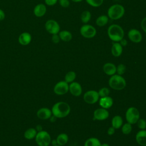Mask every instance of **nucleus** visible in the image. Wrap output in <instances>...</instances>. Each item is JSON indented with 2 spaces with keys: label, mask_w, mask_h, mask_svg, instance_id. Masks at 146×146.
<instances>
[{
  "label": "nucleus",
  "mask_w": 146,
  "mask_h": 146,
  "mask_svg": "<svg viewBox=\"0 0 146 146\" xmlns=\"http://www.w3.org/2000/svg\"><path fill=\"white\" fill-rule=\"evenodd\" d=\"M101 144L98 138L90 137L86 140L84 146H101Z\"/></svg>",
  "instance_id": "26"
},
{
  "label": "nucleus",
  "mask_w": 146,
  "mask_h": 146,
  "mask_svg": "<svg viewBox=\"0 0 146 146\" xmlns=\"http://www.w3.org/2000/svg\"><path fill=\"white\" fill-rule=\"evenodd\" d=\"M108 19H109V18L108 17L107 15H101L96 18L95 21V23L98 26L103 27L107 24L108 22Z\"/></svg>",
  "instance_id": "25"
},
{
  "label": "nucleus",
  "mask_w": 146,
  "mask_h": 146,
  "mask_svg": "<svg viewBox=\"0 0 146 146\" xmlns=\"http://www.w3.org/2000/svg\"><path fill=\"white\" fill-rule=\"evenodd\" d=\"M51 110L52 115L56 118H63L69 115L71 107L65 102H58L52 106Z\"/></svg>",
  "instance_id": "1"
},
{
  "label": "nucleus",
  "mask_w": 146,
  "mask_h": 146,
  "mask_svg": "<svg viewBox=\"0 0 146 146\" xmlns=\"http://www.w3.org/2000/svg\"><path fill=\"white\" fill-rule=\"evenodd\" d=\"M58 2V0H44L45 5L48 6H54Z\"/></svg>",
  "instance_id": "36"
},
{
  "label": "nucleus",
  "mask_w": 146,
  "mask_h": 146,
  "mask_svg": "<svg viewBox=\"0 0 146 146\" xmlns=\"http://www.w3.org/2000/svg\"><path fill=\"white\" fill-rule=\"evenodd\" d=\"M125 119L127 121L131 124H136L140 119L139 110L134 107H129L125 112Z\"/></svg>",
  "instance_id": "6"
},
{
  "label": "nucleus",
  "mask_w": 146,
  "mask_h": 146,
  "mask_svg": "<svg viewBox=\"0 0 146 146\" xmlns=\"http://www.w3.org/2000/svg\"><path fill=\"white\" fill-rule=\"evenodd\" d=\"M35 140L38 146H48L51 144V137L48 132L42 130L37 132Z\"/></svg>",
  "instance_id": "5"
},
{
  "label": "nucleus",
  "mask_w": 146,
  "mask_h": 146,
  "mask_svg": "<svg viewBox=\"0 0 146 146\" xmlns=\"http://www.w3.org/2000/svg\"><path fill=\"white\" fill-rule=\"evenodd\" d=\"M5 18V13L3 10L0 9V21H3Z\"/></svg>",
  "instance_id": "39"
},
{
  "label": "nucleus",
  "mask_w": 146,
  "mask_h": 146,
  "mask_svg": "<svg viewBox=\"0 0 146 146\" xmlns=\"http://www.w3.org/2000/svg\"><path fill=\"white\" fill-rule=\"evenodd\" d=\"M69 91V84L64 80L60 81L55 84L54 92L58 95H63Z\"/></svg>",
  "instance_id": "10"
},
{
  "label": "nucleus",
  "mask_w": 146,
  "mask_h": 146,
  "mask_svg": "<svg viewBox=\"0 0 146 146\" xmlns=\"http://www.w3.org/2000/svg\"><path fill=\"white\" fill-rule=\"evenodd\" d=\"M71 1H72V2H76V3H78V2H82L83 0H71Z\"/></svg>",
  "instance_id": "42"
},
{
  "label": "nucleus",
  "mask_w": 146,
  "mask_h": 146,
  "mask_svg": "<svg viewBox=\"0 0 146 146\" xmlns=\"http://www.w3.org/2000/svg\"><path fill=\"white\" fill-rule=\"evenodd\" d=\"M86 2L91 6L94 7H98L102 6L104 0H85Z\"/></svg>",
  "instance_id": "30"
},
{
  "label": "nucleus",
  "mask_w": 146,
  "mask_h": 146,
  "mask_svg": "<svg viewBox=\"0 0 146 146\" xmlns=\"http://www.w3.org/2000/svg\"><path fill=\"white\" fill-rule=\"evenodd\" d=\"M140 26L143 31L146 34V17L141 20Z\"/></svg>",
  "instance_id": "37"
},
{
  "label": "nucleus",
  "mask_w": 146,
  "mask_h": 146,
  "mask_svg": "<svg viewBox=\"0 0 146 146\" xmlns=\"http://www.w3.org/2000/svg\"><path fill=\"white\" fill-rule=\"evenodd\" d=\"M123 119L120 115H115L112 119V126L115 129H119L121 128L123 125Z\"/></svg>",
  "instance_id": "23"
},
{
  "label": "nucleus",
  "mask_w": 146,
  "mask_h": 146,
  "mask_svg": "<svg viewBox=\"0 0 146 146\" xmlns=\"http://www.w3.org/2000/svg\"><path fill=\"white\" fill-rule=\"evenodd\" d=\"M132 130V124L129 123H126L122 125L121 126V131L124 135L129 134Z\"/></svg>",
  "instance_id": "29"
},
{
  "label": "nucleus",
  "mask_w": 146,
  "mask_h": 146,
  "mask_svg": "<svg viewBox=\"0 0 146 146\" xmlns=\"http://www.w3.org/2000/svg\"><path fill=\"white\" fill-rule=\"evenodd\" d=\"M51 144H52V145H58L57 144V141L56 139H54V140H51Z\"/></svg>",
  "instance_id": "41"
},
{
  "label": "nucleus",
  "mask_w": 146,
  "mask_h": 146,
  "mask_svg": "<svg viewBox=\"0 0 146 146\" xmlns=\"http://www.w3.org/2000/svg\"><path fill=\"white\" fill-rule=\"evenodd\" d=\"M107 35L113 42H119L124 36V31L121 26L117 24L111 25L107 29Z\"/></svg>",
  "instance_id": "2"
},
{
  "label": "nucleus",
  "mask_w": 146,
  "mask_h": 146,
  "mask_svg": "<svg viewBox=\"0 0 146 146\" xmlns=\"http://www.w3.org/2000/svg\"><path fill=\"white\" fill-rule=\"evenodd\" d=\"M91 18V14L88 10L83 11L80 14V20L84 24L88 23Z\"/></svg>",
  "instance_id": "27"
},
{
  "label": "nucleus",
  "mask_w": 146,
  "mask_h": 146,
  "mask_svg": "<svg viewBox=\"0 0 146 146\" xmlns=\"http://www.w3.org/2000/svg\"><path fill=\"white\" fill-rule=\"evenodd\" d=\"M103 70L106 75L109 76H112L113 75L116 74V67L113 63L107 62L103 65Z\"/></svg>",
  "instance_id": "18"
},
{
  "label": "nucleus",
  "mask_w": 146,
  "mask_h": 146,
  "mask_svg": "<svg viewBox=\"0 0 146 146\" xmlns=\"http://www.w3.org/2000/svg\"><path fill=\"white\" fill-rule=\"evenodd\" d=\"M137 143L141 146H146V130L141 129L138 131L135 136Z\"/></svg>",
  "instance_id": "19"
},
{
  "label": "nucleus",
  "mask_w": 146,
  "mask_h": 146,
  "mask_svg": "<svg viewBox=\"0 0 146 146\" xmlns=\"http://www.w3.org/2000/svg\"><path fill=\"white\" fill-rule=\"evenodd\" d=\"M69 91L74 96H79L82 93V88L80 83L73 82L69 84Z\"/></svg>",
  "instance_id": "14"
},
{
  "label": "nucleus",
  "mask_w": 146,
  "mask_h": 146,
  "mask_svg": "<svg viewBox=\"0 0 146 146\" xmlns=\"http://www.w3.org/2000/svg\"><path fill=\"white\" fill-rule=\"evenodd\" d=\"M108 84L110 87L114 90H122L126 86V81L125 79L121 76L117 74H115L111 76Z\"/></svg>",
  "instance_id": "4"
},
{
  "label": "nucleus",
  "mask_w": 146,
  "mask_h": 146,
  "mask_svg": "<svg viewBox=\"0 0 146 146\" xmlns=\"http://www.w3.org/2000/svg\"><path fill=\"white\" fill-rule=\"evenodd\" d=\"M101 146H110V145L107 143H103L101 144Z\"/></svg>",
  "instance_id": "43"
},
{
  "label": "nucleus",
  "mask_w": 146,
  "mask_h": 146,
  "mask_svg": "<svg viewBox=\"0 0 146 146\" xmlns=\"http://www.w3.org/2000/svg\"><path fill=\"white\" fill-rule=\"evenodd\" d=\"M56 140L58 145L63 146L67 143L68 141V136L65 133H61L58 135Z\"/></svg>",
  "instance_id": "24"
},
{
  "label": "nucleus",
  "mask_w": 146,
  "mask_h": 146,
  "mask_svg": "<svg viewBox=\"0 0 146 146\" xmlns=\"http://www.w3.org/2000/svg\"><path fill=\"white\" fill-rule=\"evenodd\" d=\"M115 129H115V128H113L112 126L109 127L108 129V130H107V133H108V135H110V136L113 135L115 133Z\"/></svg>",
  "instance_id": "38"
},
{
  "label": "nucleus",
  "mask_w": 146,
  "mask_h": 146,
  "mask_svg": "<svg viewBox=\"0 0 146 146\" xmlns=\"http://www.w3.org/2000/svg\"><path fill=\"white\" fill-rule=\"evenodd\" d=\"M58 35L60 37V40L65 42L71 41L72 38V34H71V33L66 30L60 31L58 33Z\"/></svg>",
  "instance_id": "21"
},
{
  "label": "nucleus",
  "mask_w": 146,
  "mask_h": 146,
  "mask_svg": "<svg viewBox=\"0 0 146 146\" xmlns=\"http://www.w3.org/2000/svg\"><path fill=\"white\" fill-rule=\"evenodd\" d=\"M52 146H60L59 145H52Z\"/></svg>",
  "instance_id": "44"
},
{
  "label": "nucleus",
  "mask_w": 146,
  "mask_h": 146,
  "mask_svg": "<svg viewBox=\"0 0 146 146\" xmlns=\"http://www.w3.org/2000/svg\"><path fill=\"white\" fill-rule=\"evenodd\" d=\"M32 40L31 35L26 31L22 33L18 36V42L22 46L29 44Z\"/></svg>",
  "instance_id": "16"
},
{
  "label": "nucleus",
  "mask_w": 146,
  "mask_h": 146,
  "mask_svg": "<svg viewBox=\"0 0 146 146\" xmlns=\"http://www.w3.org/2000/svg\"><path fill=\"white\" fill-rule=\"evenodd\" d=\"M58 2L60 6L64 8L68 7L70 4V2L69 0H58Z\"/></svg>",
  "instance_id": "34"
},
{
  "label": "nucleus",
  "mask_w": 146,
  "mask_h": 146,
  "mask_svg": "<svg viewBox=\"0 0 146 146\" xmlns=\"http://www.w3.org/2000/svg\"><path fill=\"white\" fill-rule=\"evenodd\" d=\"M98 94L100 98L107 96H109L110 94V90L107 87H103L99 90Z\"/></svg>",
  "instance_id": "31"
},
{
  "label": "nucleus",
  "mask_w": 146,
  "mask_h": 146,
  "mask_svg": "<svg viewBox=\"0 0 146 146\" xmlns=\"http://www.w3.org/2000/svg\"><path fill=\"white\" fill-rule=\"evenodd\" d=\"M44 27L46 30L51 35L58 34L60 31L59 24L57 21L54 19L47 20L45 23Z\"/></svg>",
  "instance_id": "9"
},
{
  "label": "nucleus",
  "mask_w": 146,
  "mask_h": 146,
  "mask_svg": "<svg viewBox=\"0 0 146 146\" xmlns=\"http://www.w3.org/2000/svg\"><path fill=\"white\" fill-rule=\"evenodd\" d=\"M51 40L54 43H55V44L58 43L60 40V37H59L58 34H55L52 35Z\"/></svg>",
  "instance_id": "35"
},
{
  "label": "nucleus",
  "mask_w": 146,
  "mask_h": 146,
  "mask_svg": "<svg viewBox=\"0 0 146 146\" xmlns=\"http://www.w3.org/2000/svg\"><path fill=\"white\" fill-rule=\"evenodd\" d=\"M126 71V66L123 63H120L117 65L116 67V73L117 75H123Z\"/></svg>",
  "instance_id": "32"
},
{
  "label": "nucleus",
  "mask_w": 146,
  "mask_h": 146,
  "mask_svg": "<svg viewBox=\"0 0 146 146\" xmlns=\"http://www.w3.org/2000/svg\"><path fill=\"white\" fill-rule=\"evenodd\" d=\"M137 127L140 129H145L146 128V120L144 119H139L137 123Z\"/></svg>",
  "instance_id": "33"
},
{
  "label": "nucleus",
  "mask_w": 146,
  "mask_h": 146,
  "mask_svg": "<svg viewBox=\"0 0 146 146\" xmlns=\"http://www.w3.org/2000/svg\"><path fill=\"white\" fill-rule=\"evenodd\" d=\"M81 35L87 39L94 38L96 34V29L92 25L86 23L81 26L79 30Z\"/></svg>",
  "instance_id": "7"
},
{
  "label": "nucleus",
  "mask_w": 146,
  "mask_h": 146,
  "mask_svg": "<svg viewBox=\"0 0 146 146\" xmlns=\"http://www.w3.org/2000/svg\"><path fill=\"white\" fill-rule=\"evenodd\" d=\"M113 99L111 97L107 96L105 97L100 98L99 99V103L102 108L105 109H108L113 105Z\"/></svg>",
  "instance_id": "17"
},
{
  "label": "nucleus",
  "mask_w": 146,
  "mask_h": 146,
  "mask_svg": "<svg viewBox=\"0 0 146 146\" xmlns=\"http://www.w3.org/2000/svg\"><path fill=\"white\" fill-rule=\"evenodd\" d=\"M37 132H37L36 128H29L25 131L23 136L26 139L31 140V139H35Z\"/></svg>",
  "instance_id": "22"
},
{
  "label": "nucleus",
  "mask_w": 146,
  "mask_h": 146,
  "mask_svg": "<svg viewBox=\"0 0 146 146\" xmlns=\"http://www.w3.org/2000/svg\"><path fill=\"white\" fill-rule=\"evenodd\" d=\"M100 97L98 92L95 90H89L86 92L83 95L84 101L89 104H93L99 101Z\"/></svg>",
  "instance_id": "8"
},
{
  "label": "nucleus",
  "mask_w": 146,
  "mask_h": 146,
  "mask_svg": "<svg viewBox=\"0 0 146 146\" xmlns=\"http://www.w3.org/2000/svg\"><path fill=\"white\" fill-rule=\"evenodd\" d=\"M125 13V9L120 4H113L107 10V16L112 20H118L121 18Z\"/></svg>",
  "instance_id": "3"
},
{
  "label": "nucleus",
  "mask_w": 146,
  "mask_h": 146,
  "mask_svg": "<svg viewBox=\"0 0 146 146\" xmlns=\"http://www.w3.org/2000/svg\"></svg>",
  "instance_id": "45"
},
{
  "label": "nucleus",
  "mask_w": 146,
  "mask_h": 146,
  "mask_svg": "<svg viewBox=\"0 0 146 146\" xmlns=\"http://www.w3.org/2000/svg\"><path fill=\"white\" fill-rule=\"evenodd\" d=\"M129 39L133 43H138L141 42L143 36L141 32L136 29H130L127 34Z\"/></svg>",
  "instance_id": "11"
},
{
  "label": "nucleus",
  "mask_w": 146,
  "mask_h": 146,
  "mask_svg": "<svg viewBox=\"0 0 146 146\" xmlns=\"http://www.w3.org/2000/svg\"><path fill=\"white\" fill-rule=\"evenodd\" d=\"M47 12V7L45 4L38 3L34 8L33 13L35 17L40 18L43 17Z\"/></svg>",
  "instance_id": "15"
},
{
  "label": "nucleus",
  "mask_w": 146,
  "mask_h": 146,
  "mask_svg": "<svg viewBox=\"0 0 146 146\" xmlns=\"http://www.w3.org/2000/svg\"><path fill=\"white\" fill-rule=\"evenodd\" d=\"M76 74L75 72L73 71H68L64 76V81L66 82L67 83H71L74 82V80L76 78Z\"/></svg>",
  "instance_id": "28"
},
{
  "label": "nucleus",
  "mask_w": 146,
  "mask_h": 146,
  "mask_svg": "<svg viewBox=\"0 0 146 146\" xmlns=\"http://www.w3.org/2000/svg\"><path fill=\"white\" fill-rule=\"evenodd\" d=\"M110 113L107 109L103 108H99L96 109L93 114L94 120L102 121L107 119L109 117Z\"/></svg>",
  "instance_id": "12"
},
{
  "label": "nucleus",
  "mask_w": 146,
  "mask_h": 146,
  "mask_svg": "<svg viewBox=\"0 0 146 146\" xmlns=\"http://www.w3.org/2000/svg\"><path fill=\"white\" fill-rule=\"evenodd\" d=\"M119 43H120V44H121L123 47L126 46L127 45V44H128L127 40L125 39H124V38H123V39L119 42Z\"/></svg>",
  "instance_id": "40"
},
{
  "label": "nucleus",
  "mask_w": 146,
  "mask_h": 146,
  "mask_svg": "<svg viewBox=\"0 0 146 146\" xmlns=\"http://www.w3.org/2000/svg\"><path fill=\"white\" fill-rule=\"evenodd\" d=\"M123 46L119 42H113L111 46V54L115 57L120 56L123 52Z\"/></svg>",
  "instance_id": "20"
},
{
  "label": "nucleus",
  "mask_w": 146,
  "mask_h": 146,
  "mask_svg": "<svg viewBox=\"0 0 146 146\" xmlns=\"http://www.w3.org/2000/svg\"><path fill=\"white\" fill-rule=\"evenodd\" d=\"M52 115L51 110L47 107L40 108L36 112L37 117L41 120L49 119Z\"/></svg>",
  "instance_id": "13"
}]
</instances>
